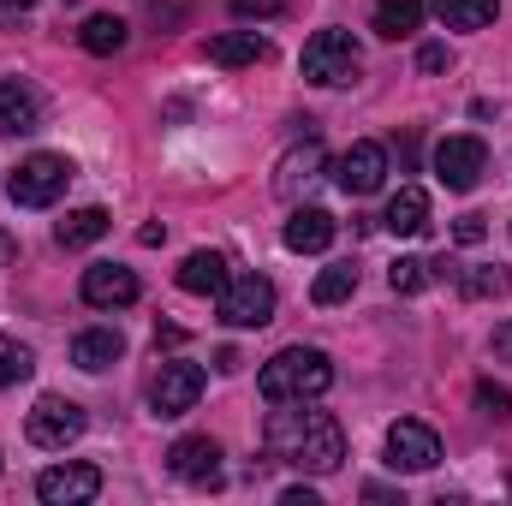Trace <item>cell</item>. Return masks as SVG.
<instances>
[{
	"label": "cell",
	"mask_w": 512,
	"mask_h": 506,
	"mask_svg": "<svg viewBox=\"0 0 512 506\" xmlns=\"http://www.w3.org/2000/svg\"><path fill=\"white\" fill-rule=\"evenodd\" d=\"M268 453L310 471V477H328V471L346 465V429L328 411H310V399H298V411L268 417Z\"/></svg>",
	"instance_id": "obj_1"
},
{
	"label": "cell",
	"mask_w": 512,
	"mask_h": 506,
	"mask_svg": "<svg viewBox=\"0 0 512 506\" xmlns=\"http://www.w3.org/2000/svg\"><path fill=\"white\" fill-rule=\"evenodd\" d=\"M334 387V364L322 346H286L256 370V393L268 405H298V399H322Z\"/></svg>",
	"instance_id": "obj_2"
},
{
	"label": "cell",
	"mask_w": 512,
	"mask_h": 506,
	"mask_svg": "<svg viewBox=\"0 0 512 506\" xmlns=\"http://www.w3.org/2000/svg\"><path fill=\"white\" fill-rule=\"evenodd\" d=\"M298 72H304V84H316V90H340V84H358L364 54H358L352 30H316V36L304 42V54H298Z\"/></svg>",
	"instance_id": "obj_3"
},
{
	"label": "cell",
	"mask_w": 512,
	"mask_h": 506,
	"mask_svg": "<svg viewBox=\"0 0 512 506\" xmlns=\"http://www.w3.org/2000/svg\"><path fill=\"white\" fill-rule=\"evenodd\" d=\"M66 185H72L66 155H30V161H18V173L6 179V191H12L18 209H48V203L66 197Z\"/></svg>",
	"instance_id": "obj_4"
},
{
	"label": "cell",
	"mask_w": 512,
	"mask_h": 506,
	"mask_svg": "<svg viewBox=\"0 0 512 506\" xmlns=\"http://www.w3.org/2000/svg\"><path fill=\"white\" fill-rule=\"evenodd\" d=\"M24 435H30L42 453H66V447L84 435V411H78L72 399H60V393H42V399L30 405V417H24Z\"/></svg>",
	"instance_id": "obj_5"
},
{
	"label": "cell",
	"mask_w": 512,
	"mask_h": 506,
	"mask_svg": "<svg viewBox=\"0 0 512 506\" xmlns=\"http://www.w3.org/2000/svg\"><path fill=\"white\" fill-rule=\"evenodd\" d=\"M221 322L227 328H268L274 322V280L268 274H233L221 286Z\"/></svg>",
	"instance_id": "obj_6"
},
{
	"label": "cell",
	"mask_w": 512,
	"mask_h": 506,
	"mask_svg": "<svg viewBox=\"0 0 512 506\" xmlns=\"http://www.w3.org/2000/svg\"><path fill=\"white\" fill-rule=\"evenodd\" d=\"M203 364H191V358H173V364H161V376L149 387V405H155V417H185L197 399H203Z\"/></svg>",
	"instance_id": "obj_7"
},
{
	"label": "cell",
	"mask_w": 512,
	"mask_h": 506,
	"mask_svg": "<svg viewBox=\"0 0 512 506\" xmlns=\"http://www.w3.org/2000/svg\"><path fill=\"white\" fill-rule=\"evenodd\" d=\"M483 173H489L483 137H441V143H435V179H441L447 191H471Z\"/></svg>",
	"instance_id": "obj_8"
},
{
	"label": "cell",
	"mask_w": 512,
	"mask_h": 506,
	"mask_svg": "<svg viewBox=\"0 0 512 506\" xmlns=\"http://www.w3.org/2000/svg\"><path fill=\"white\" fill-rule=\"evenodd\" d=\"M387 465L393 471H435L441 465V435L417 417H399L387 429Z\"/></svg>",
	"instance_id": "obj_9"
},
{
	"label": "cell",
	"mask_w": 512,
	"mask_h": 506,
	"mask_svg": "<svg viewBox=\"0 0 512 506\" xmlns=\"http://www.w3.org/2000/svg\"><path fill=\"white\" fill-rule=\"evenodd\" d=\"M36 495L48 506H84L102 495V471L96 465H84V459H66V465H48L42 477H36Z\"/></svg>",
	"instance_id": "obj_10"
},
{
	"label": "cell",
	"mask_w": 512,
	"mask_h": 506,
	"mask_svg": "<svg viewBox=\"0 0 512 506\" xmlns=\"http://www.w3.org/2000/svg\"><path fill=\"white\" fill-rule=\"evenodd\" d=\"M382 179H387V149L382 143H352L340 161H334V185L346 191V197H370V191H382Z\"/></svg>",
	"instance_id": "obj_11"
},
{
	"label": "cell",
	"mask_w": 512,
	"mask_h": 506,
	"mask_svg": "<svg viewBox=\"0 0 512 506\" xmlns=\"http://www.w3.org/2000/svg\"><path fill=\"white\" fill-rule=\"evenodd\" d=\"M78 292H84L90 310H126V304H137L143 286H137V274H131L126 262H90Z\"/></svg>",
	"instance_id": "obj_12"
},
{
	"label": "cell",
	"mask_w": 512,
	"mask_h": 506,
	"mask_svg": "<svg viewBox=\"0 0 512 506\" xmlns=\"http://www.w3.org/2000/svg\"><path fill=\"white\" fill-rule=\"evenodd\" d=\"M233 280V256L227 251H191L179 262V292H191V298H221V286Z\"/></svg>",
	"instance_id": "obj_13"
},
{
	"label": "cell",
	"mask_w": 512,
	"mask_h": 506,
	"mask_svg": "<svg viewBox=\"0 0 512 506\" xmlns=\"http://www.w3.org/2000/svg\"><path fill=\"white\" fill-rule=\"evenodd\" d=\"M167 465H173L179 483H209V477L221 471V447H215L209 435H179L173 453H167Z\"/></svg>",
	"instance_id": "obj_14"
},
{
	"label": "cell",
	"mask_w": 512,
	"mask_h": 506,
	"mask_svg": "<svg viewBox=\"0 0 512 506\" xmlns=\"http://www.w3.org/2000/svg\"><path fill=\"white\" fill-rule=\"evenodd\" d=\"M286 251H298V256H316V251H328L334 245V215L328 209H292V221H286Z\"/></svg>",
	"instance_id": "obj_15"
},
{
	"label": "cell",
	"mask_w": 512,
	"mask_h": 506,
	"mask_svg": "<svg viewBox=\"0 0 512 506\" xmlns=\"http://www.w3.org/2000/svg\"><path fill=\"white\" fill-rule=\"evenodd\" d=\"M36 120H42L36 90L24 78H0V131L6 137H24V131H36Z\"/></svg>",
	"instance_id": "obj_16"
},
{
	"label": "cell",
	"mask_w": 512,
	"mask_h": 506,
	"mask_svg": "<svg viewBox=\"0 0 512 506\" xmlns=\"http://www.w3.org/2000/svg\"><path fill=\"white\" fill-rule=\"evenodd\" d=\"M387 233H399V239H417V233H429V197L417 191V185H399L393 191V203H387L382 215Z\"/></svg>",
	"instance_id": "obj_17"
},
{
	"label": "cell",
	"mask_w": 512,
	"mask_h": 506,
	"mask_svg": "<svg viewBox=\"0 0 512 506\" xmlns=\"http://www.w3.org/2000/svg\"><path fill=\"white\" fill-rule=\"evenodd\" d=\"M120 352H126V340H120V328H84L78 340H72V364L78 370H108V364H120Z\"/></svg>",
	"instance_id": "obj_18"
},
{
	"label": "cell",
	"mask_w": 512,
	"mask_h": 506,
	"mask_svg": "<svg viewBox=\"0 0 512 506\" xmlns=\"http://www.w3.org/2000/svg\"><path fill=\"white\" fill-rule=\"evenodd\" d=\"M209 60H215V66H227V72L256 66V60H268V36H256V30H227V36H215V42H209Z\"/></svg>",
	"instance_id": "obj_19"
},
{
	"label": "cell",
	"mask_w": 512,
	"mask_h": 506,
	"mask_svg": "<svg viewBox=\"0 0 512 506\" xmlns=\"http://www.w3.org/2000/svg\"><path fill=\"white\" fill-rule=\"evenodd\" d=\"M435 18L447 30H489L501 18V0H435Z\"/></svg>",
	"instance_id": "obj_20"
},
{
	"label": "cell",
	"mask_w": 512,
	"mask_h": 506,
	"mask_svg": "<svg viewBox=\"0 0 512 506\" xmlns=\"http://www.w3.org/2000/svg\"><path fill=\"white\" fill-rule=\"evenodd\" d=\"M423 24V0H376V36L399 42V36H417Z\"/></svg>",
	"instance_id": "obj_21"
},
{
	"label": "cell",
	"mask_w": 512,
	"mask_h": 506,
	"mask_svg": "<svg viewBox=\"0 0 512 506\" xmlns=\"http://www.w3.org/2000/svg\"><path fill=\"white\" fill-rule=\"evenodd\" d=\"M78 42L90 48V54H120L126 48V18H114V12H96V18H84V30H78Z\"/></svg>",
	"instance_id": "obj_22"
},
{
	"label": "cell",
	"mask_w": 512,
	"mask_h": 506,
	"mask_svg": "<svg viewBox=\"0 0 512 506\" xmlns=\"http://www.w3.org/2000/svg\"><path fill=\"white\" fill-rule=\"evenodd\" d=\"M108 209H72L66 221H60V245L66 251H78V245H96V239H108Z\"/></svg>",
	"instance_id": "obj_23"
},
{
	"label": "cell",
	"mask_w": 512,
	"mask_h": 506,
	"mask_svg": "<svg viewBox=\"0 0 512 506\" xmlns=\"http://www.w3.org/2000/svg\"><path fill=\"white\" fill-rule=\"evenodd\" d=\"M358 292V268L352 262H328L322 274H316V286H310V298L322 304V310H334V304H346Z\"/></svg>",
	"instance_id": "obj_24"
},
{
	"label": "cell",
	"mask_w": 512,
	"mask_h": 506,
	"mask_svg": "<svg viewBox=\"0 0 512 506\" xmlns=\"http://www.w3.org/2000/svg\"><path fill=\"white\" fill-rule=\"evenodd\" d=\"M316 167H322V155H316L310 143H304V149H292V155L280 161V179H274V191H280V197H298V185H310V179H316Z\"/></svg>",
	"instance_id": "obj_25"
},
{
	"label": "cell",
	"mask_w": 512,
	"mask_h": 506,
	"mask_svg": "<svg viewBox=\"0 0 512 506\" xmlns=\"http://www.w3.org/2000/svg\"><path fill=\"white\" fill-rule=\"evenodd\" d=\"M429 280H435V262H429V256H399V262L387 268V286H393L399 298H411V292H423Z\"/></svg>",
	"instance_id": "obj_26"
},
{
	"label": "cell",
	"mask_w": 512,
	"mask_h": 506,
	"mask_svg": "<svg viewBox=\"0 0 512 506\" xmlns=\"http://www.w3.org/2000/svg\"><path fill=\"white\" fill-rule=\"evenodd\" d=\"M459 292L465 298H501L507 292V274L501 268H471V274H459Z\"/></svg>",
	"instance_id": "obj_27"
},
{
	"label": "cell",
	"mask_w": 512,
	"mask_h": 506,
	"mask_svg": "<svg viewBox=\"0 0 512 506\" xmlns=\"http://www.w3.org/2000/svg\"><path fill=\"white\" fill-rule=\"evenodd\" d=\"M477 411L495 417V423H507L512 417V393L507 387H495V381H477Z\"/></svg>",
	"instance_id": "obj_28"
},
{
	"label": "cell",
	"mask_w": 512,
	"mask_h": 506,
	"mask_svg": "<svg viewBox=\"0 0 512 506\" xmlns=\"http://www.w3.org/2000/svg\"><path fill=\"white\" fill-rule=\"evenodd\" d=\"M30 376V352L18 346V340H0V387H12V381Z\"/></svg>",
	"instance_id": "obj_29"
},
{
	"label": "cell",
	"mask_w": 512,
	"mask_h": 506,
	"mask_svg": "<svg viewBox=\"0 0 512 506\" xmlns=\"http://www.w3.org/2000/svg\"><path fill=\"white\" fill-rule=\"evenodd\" d=\"M233 12H239V18H280L286 0H233Z\"/></svg>",
	"instance_id": "obj_30"
},
{
	"label": "cell",
	"mask_w": 512,
	"mask_h": 506,
	"mask_svg": "<svg viewBox=\"0 0 512 506\" xmlns=\"http://www.w3.org/2000/svg\"><path fill=\"white\" fill-rule=\"evenodd\" d=\"M447 66H453V54H447L441 42H429V48L417 54V72H447Z\"/></svg>",
	"instance_id": "obj_31"
},
{
	"label": "cell",
	"mask_w": 512,
	"mask_h": 506,
	"mask_svg": "<svg viewBox=\"0 0 512 506\" xmlns=\"http://www.w3.org/2000/svg\"><path fill=\"white\" fill-rule=\"evenodd\" d=\"M483 233H489V227H483V215H465V221L453 227V239H459V245H477Z\"/></svg>",
	"instance_id": "obj_32"
},
{
	"label": "cell",
	"mask_w": 512,
	"mask_h": 506,
	"mask_svg": "<svg viewBox=\"0 0 512 506\" xmlns=\"http://www.w3.org/2000/svg\"><path fill=\"white\" fill-rule=\"evenodd\" d=\"M280 501H286V506H322V495H316L310 483H292V489H286Z\"/></svg>",
	"instance_id": "obj_33"
},
{
	"label": "cell",
	"mask_w": 512,
	"mask_h": 506,
	"mask_svg": "<svg viewBox=\"0 0 512 506\" xmlns=\"http://www.w3.org/2000/svg\"><path fill=\"white\" fill-rule=\"evenodd\" d=\"M495 352H512V328L507 334H495Z\"/></svg>",
	"instance_id": "obj_34"
},
{
	"label": "cell",
	"mask_w": 512,
	"mask_h": 506,
	"mask_svg": "<svg viewBox=\"0 0 512 506\" xmlns=\"http://www.w3.org/2000/svg\"><path fill=\"white\" fill-rule=\"evenodd\" d=\"M0 6H12V12H24V6H36V0H0Z\"/></svg>",
	"instance_id": "obj_35"
},
{
	"label": "cell",
	"mask_w": 512,
	"mask_h": 506,
	"mask_svg": "<svg viewBox=\"0 0 512 506\" xmlns=\"http://www.w3.org/2000/svg\"><path fill=\"white\" fill-rule=\"evenodd\" d=\"M6 251H12V245H6V239H0V262H6Z\"/></svg>",
	"instance_id": "obj_36"
}]
</instances>
